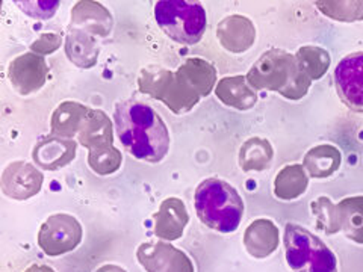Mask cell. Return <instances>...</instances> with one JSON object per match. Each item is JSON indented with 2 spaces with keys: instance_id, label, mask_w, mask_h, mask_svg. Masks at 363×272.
I'll return each mask as SVG.
<instances>
[{
  "instance_id": "6da1fadb",
  "label": "cell",
  "mask_w": 363,
  "mask_h": 272,
  "mask_svg": "<svg viewBox=\"0 0 363 272\" xmlns=\"http://www.w3.org/2000/svg\"><path fill=\"white\" fill-rule=\"evenodd\" d=\"M113 123L120 142L138 161L159 164L169 152V132L161 115L138 100H123L116 105Z\"/></svg>"
},
{
  "instance_id": "7a4b0ae2",
  "label": "cell",
  "mask_w": 363,
  "mask_h": 272,
  "mask_svg": "<svg viewBox=\"0 0 363 272\" xmlns=\"http://www.w3.org/2000/svg\"><path fill=\"white\" fill-rule=\"evenodd\" d=\"M245 77L253 89L272 91L288 100H301L312 85L311 79L300 70L295 55L281 49L262 53Z\"/></svg>"
},
{
  "instance_id": "3957f363",
  "label": "cell",
  "mask_w": 363,
  "mask_h": 272,
  "mask_svg": "<svg viewBox=\"0 0 363 272\" xmlns=\"http://www.w3.org/2000/svg\"><path fill=\"white\" fill-rule=\"evenodd\" d=\"M199 220L220 233H233L244 218V200L225 180L211 177L203 180L194 194Z\"/></svg>"
},
{
  "instance_id": "277c9868",
  "label": "cell",
  "mask_w": 363,
  "mask_h": 272,
  "mask_svg": "<svg viewBox=\"0 0 363 272\" xmlns=\"http://www.w3.org/2000/svg\"><path fill=\"white\" fill-rule=\"evenodd\" d=\"M77 141L88 150V165L97 176H111L118 171L123 154L113 147V128L106 112L89 109L79 129Z\"/></svg>"
},
{
  "instance_id": "5b68a950",
  "label": "cell",
  "mask_w": 363,
  "mask_h": 272,
  "mask_svg": "<svg viewBox=\"0 0 363 272\" xmlns=\"http://www.w3.org/2000/svg\"><path fill=\"white\" fill-rule=\"evenodd\" d=\"M138 88L143 94L159 100L176 115H184L192 110L201 98L177 72L173 73L161 65L143 68L138 76Z\"/></svg>"
},
{
  "instance_id": "8992f818",
  "label": "cell",
  "mask_w": 363,
  "mask_h": 272,
  "mask_svg": "<svg viewBox=\"0 0 363 272\" xmlns=\"http://www.w3.org/2000/svg\"><path fill=\"white\" fill-rule=\"evenodd\" d=\"M283 242L286 264L294 272H337L335 253L304 227L288 222Z\"/></svg>"
},
{
  "instance_id": "52a82bcc",
  "label": "cell",
  "mask_w": 363,
  "mask_h": 272,
  "mask_svg": "<svg viewBox=\"0 0 363 272\" xmlns=\"http://www.w3.org/2000/svg\"><path fill=\"white\" fill-rule=\"evenodd\" d=\"M157 26L173 41L184 45L197 44L206 32V9L199 2L161 0L155 5Z\"/></svg>"
},
{
  "instance_id": "ba28073f",
  "label": "cell",
  "mask_w": 363,
  "mask_h": 272,
  "mask_svg": "<svg viewBox=\"0 0 363 272\" xmlns=\"http://www.w3.org/2000/svg\"><path fill=\"white\" fill-rule=\"evenodd\" d=\"M82 237V225L73 215L55 213L41 224L37 241L45 256L58 257L76 249Z\"/></svg>"
},
{
  "instance_id": "9c48e42d",
  "label": "cell",
  "mask_w": 363,
  "mask_h": 272,
  "mask_svg": "<svg viewBox=\"0 0 363 272\" xmlns=\"http://www.w3.org/2000/svg\"><path fill=\"white\" fill-rule=\"evenodd\" d=\"M136 259L145 272H194L188 254L164 241L141 244Z\"/></svg>"
},
{
  "instance_id": "30bf717a",
  "label": "cell",
  "mask_w": 363,
  "mask_h": 272,
  "mask_svg": "<svg viewBox=\"0 0 363 272\" xmlns=\"http://www.w3.org/2000/svg\"><path fill=\"white\" fill-rule=\"evenodd\" d=\"M335 86L342 103L363 113V52L347 55L335 68Z\"/></svg>"
},
{
  "instance_id": "8fae6325",
  "label": "cell",
  "mask_w": 363,
  "mask_h": 272,
  "mask_svg": "<svg viewBox=\"0 0 363 272\" xmlns=\"http://www.w3.org/2000/svg\"><path fill=\"white\" fill-rule=\"evenodd\" d=\"M49 76V65L44 56L37 53H23L9 62L8 77L20 96H29L40 91Z\"/></svg>"
},
{
  "instance_id": "7c38bea8",
  "label": "cell",
  "mask_w": 363,
  "mask_h": 272,
  "mask_svg": "<svg viewBox=\"0 0 363 272\" xmlns=\"http://www.w3.org/2000/svg\"><path fill=\"white\" fill-rule=\"evenodd\" d=\"M43 174L38 171L37 166L28 162H11L2 173V185L4 194L9 198L17 201H25L37 196L43 186Z\"/></svg>"
},
{
  "instance_id": "4fadbf2b",
  "label": "cell",
  "mask_w": 363,
  "mask_h": 272,
  "mask_svg": "<svg viewBox=\"0 0 363 272\" xmlns=\"http://www.w3.org/2000/svg\"><path fill=\"white\" fill-rule=\"evenodd\" d=\"M77 152L76 140H64L56 136H44L32 150V159L44 171H58L70 165Z\"/></svg>"
},
{
  "instance_id": "5bb4252c",
  "label": "cell",
  "mask_w": 363,
  "mask_h": 272,
  "mask_svg": "<svg viewBox=\"0 0 363 272\" xmlns=\"http://www.w3.org/2000/svg\"><path fill=\"white\" fill-rule=\"evenodd\" d=\"M217 37L227 52L240 55L253 47L256 41V28L248 17L233 14L218 23Z\"/></svg>"
},
{
  "instance_id": "9a60e30c",
  "label": "cell",
  "mask_w": 363,
  "mask_h": 272,
  "mask_svg": "<svg viewBox=\"0 0 363 272\" xmlns=\"http://www.w3.org/2000/svg\"><path fill=\"white\" fill-rule=\"evenodd\" d=\"M189 222L185 203L177 197L165 198L155 215V234L164 241H177Z\"/></svg>"
},
{
  "instance_id": "2e32d148",
  "label": "cell",
  "mask_w": 363,
  "mask_h": 272,
  "mask_svg": "<svg viewBox=\"0 0 363 272\" xmlns=\"http://www.w3.org/2000/svg\"><path fill=\"white\" fill-rule=\"evenodd\" d=\"M112 14L99 2L82 0L72 9V28L93 37H108L112 30Z\"/></svg>"
},
{
  "instance_id": "e0dca14e",
  "label": "cell",
  "mask_w": 363,
  "mask_h": 272,
  "mask_svg": "<svg viewBox=\"0 0 363 272\" xmlns=\"http://www.w3.org/2000/svg\"><path fill=\"white\" fill-rule=\"evenodd\" d=\"M280 244L279 227L267 218L255 220L244 232V246L255 259H267Z\"/></svg>"
},
{
  "instance_id": "ac0fdd59",
  "label": "cell",
  "mask_w": 363,
  "mask_h": 272,
  "mask_svg": "<svg viewBox=\"0 0 363 272\" xmlns=\"http://www.w3.org/2000/svg\"><path fill=\"white\" fill-rule=\"evenodd\" d=\"M215 96L223 105L238 110H248L257 103V91L248 85L245 76L220 79L215 86Z\"/></svg>"
},
{
  "instance_id": "d6986e66",
  "label": "cell",
  "mask_w": 363,
  "mask_h": 272,
  "mask_svg": "<svg viewBox=\"0 0 363 272\" xmlns=\"http://www.w3.org/2000/svg\"><path fill=\"white\" fill-rule=\"evenodd\" d=\"M89 108L79 103V101H64L52 113L50 120V135L56 138L74 140L77 138Z\"/></svg>"
},
{
  "instance_id": "ffe728a7",
  "label": "cell",
  "mask_w": 363,
  "mask_h": 272,
  "mask_svg": "<svg viewBox=\"0 0 363 272\" xmlns=\"http://www.w3.org/2000/svg\"><path fill=\"white\" fill-rule=\"evenodd\" d=\"M342 164V153L337 147L332 144L315 145L306 153L303 159V166L309 177L328 178L332 177Z\"/></svg>"
},
{
  "instance_id": "44dd1931",
  "label": "cell",
  "mask_w": 363,
  "mask_h": 272,
  "mask_svg": "<svg viewBox=\"0 0 363 272\" xmlns=\"http://www.w3.org/2000/svg\"><path fill=\"white\" fill-rule=\"evenodd\" d=\"M65 53L79 68H93L97 64L100 47L96 37L89 33L70 28L65 38Z\"/></svg>"
},
{
  "instance_id": "7402d4cb",
  "label": "cell",
  "mask_w": 363,
  "mask_h": 272,
  "mask_svg": "<svg viewBox=\"0 0 363 272\" xmlns=\"http://www.w3.org/2000/svg\"><path fill=\"white\" fill-rule=\"evenodd\" d=\"M309 186V174L301 164L283 166L274 178V196L283 201L297 200Z\"/></svg>"
},
{
  "instance_id": "603a6c76",
  "label": "cell",
  "mask_w": 363,
  "mask_h": 272,
  "mask_svg": "<svg viewBox=\"0 0 363 272\" xmlns=\"http://www.w3.org/2000/svg\"><path fill=\"white\" fill-rule=\"evenodd\" d=\"M177 73L194 88L200 97H208L217 86V68L201 58H188Z\"/></svg>"
},
{
  "instance_id": "cb8c5ba5",
  "label": "cell",
  "mask_w": 363,
  "mask_h": 272,
  "mask_svg": "<svg viewBox=\"0 0 363 272\" xmlns=\"http://www.w3.org/2000/svg\"><path fill=\"white\" fill-rule=\"evenodd\" d=\"M340 213V232L345 237L363 245V196L347 197L337 203Z\"/></svg>"
},
{
  "instance_id": "d4e9b609",
  "label": "cell",
  "mask_w": 363,
  "mask_h": 272,
  "mask_svg": "<svg viewBox=\"0 0 363 272\" xmlns=\"http://www.w3.org/2000/svg\"><path fill=\"white\" fill-rule=\"evenodd\" d=\"M274 157V149L268 140L255 138L247 140L240 150V166L242 171H264Z\"/></svg>"
},
{
  "instance_id": "484cf974",
  "label": "cell",
  "mask_w": 363,
  "mask_h": 272,
  "mask_svg": "<svg viewBox=\"0 0 363 272\" xmlns=\"http://www.w3.org/2000/svg\"><path fill=\"white\" fill-rule=\"evenodd\" d=\"M295 58L300 65V70L308 76L311 81H320L328 72L332 64L330 53L318 45H304L295 53Z\"/></svg>"
},
{
  "instance_id": "4316f807",
  "label": "cell",
  "mask_w": 363,
  "mask_h": 272,
  "mask_svg": "<svg viewBox=\"0 0 363 272\" xmlns=\"http://www.w3.org/2000/svg\"><path fill=\"white\" fill-rule=\"evenodd\" d=\"M311 209L316 222V229L321 233L332 236L340 232L339 208L330 198L320 197L311 203Z\"/></svg>"
},
{
  "instance_id": "83f0119b",
  "label": "cell",
  "mask_w": 363,
  "mask_h": 272,
  "mask_svg": "<svg viewBox=\"0 0 363 272\" xmlns=\"http://www.w3.org/2000/svg\"><path fill=\"white\" fill-rule=\"evenodd\" d=\"M321 13L336 21H360L363 20V0L357 2H315Z\"/></svg>"
},
{
  "instance_id": "f1b7e54d",
  "label": "cell",
  "mask_w": 363,
  "mask_h": 272,
  "mask_svg": "<svg viewBox=\"0 0 363 272\" xmlns=\"http://www.w3.org/2000/svg\"><path fill=\"white\" fill-rule=\"evenodd\" d=\"M20 5V9L23 13L28 14L32 18H38V20H49L55 16L56 11H58L61 2L60 0H53V2H17Z\"/></svg>"
},
{
  "instance_id": "f546056e",
  "label": "cell",
  "mask_w": 363,
  "mask_h": 272,
  "mask_svg": "<svg viewBox=\"0 0 363 272\" xmlns=\"http://www.w3.org/2000/svg\"><path fill=\"white\" fill-rule=\"evenodd\" d=\"M61 44H62V37L60 33H53V32L43 33L38 40H35L30 44V52L37 53L40 56H45L58 50L61 47Z\"/></svg>"
},
{
  "instance_id": "4dcf8cb0",
  "label": "cell",
  "mask_w": 363,
  "mask_h": 272,
  "mask_svg": "<svg viewBox=\"0 0 363 272\" xmlns=\"http://www.w3.org/2000/svg\"><path fill=\"white\" fill-rule=\"evenodd\" d=\"M25 272H55V269L50 268V266H48V265L35 264V265H30Z\"/></svg>"
},
{
  "instance_id": "1f68e13d",
  "label": "cell",
  "mask_w": 363,
  "mask_h": 272,
  "mask_svg": "<svg viewBox=\"0 0 363 272\" xmlns=\"http://www.w3.org/2000/svg\"><path fill=\"white\" fill-rule=\"evenodd\" d=\"M96 272H128L124 268L118 266V265H112V264H108V265H104L100 266Z\"/></svg>"
}]
</instances>
